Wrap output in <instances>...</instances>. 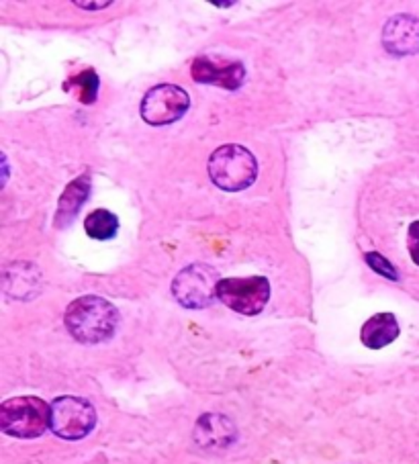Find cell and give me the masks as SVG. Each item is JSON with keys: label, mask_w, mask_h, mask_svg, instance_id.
Instances as JSON below:
<instances>
[{"label": "cell", "mask_w": 419, "mask_h": 464, "mask_svg": "<svg viewBox=\"0 0 419 464\" xmlns=\"http://www.w3.org/2000/svg\"><path fill=\"white\" fill-rule=\"evenodd\" d=\"M221 276L209 264H190L176 275L172 283L174 299L187 309H205L217 299Z\"/></svg>", "instance_id": "cell-4"}, {"label": "cell", "mask_w": 419, "mask_h": 464, "mask_svg": "<svg viewBox=\"0 0 419 464\" xmlns=\"http://www.w3.org/2000/svg\"><path fill=\"white\" fill-rule=\"evenodd\" d=\"M63 91H76L80 101L86 102V105H93L96 101V94H99V76H96L94 70H86L83 74L68 80L63 84Z\"/></svg>", "instance_id": "cell-14"}, {"label": "cell", "mask_w": 419, "mask_h": 464, "mask_svg": "<svg viewBox=\"0 0 419 464\" xmlns=\"http://www.w3.org/2000/svg\"><path fill=\"white\" fill-rule=\"evenodd\" d=\"M91 197V174H83L72 180L66 190H63L58 203V211H55V226L66 227L76 218L80 207L86 203Z\"/></svg>", "instance_id": "cell-10"}, {"label": "cell", "mask_w": 419, "mask_h": 464, "mask_svg": "<svg viewBox=\"0 0 419 464\" xmlns=\"http://www.w3.org/2000/svg\"><path fill=\"white\" fill-rule=\"evenodd\" d=\"M217 299L236 314L258 315L270 299V283L264 276L221 278Z\"/></svg>", "instance_id": "cell-6"}, {"label": "cell", "mask_w": 419, "mask_h": 464, "mask_svg": "<svg viewBox=\"0 0 419 464\" xmlns=\"http://www.w3.org/2000/svg\"><path fill=\"white\" fill-rule=\"evenodd\" d=\"M96 426L94 407L80 397H58L52 403L50 430L62 440H83Z\"/></svg>", "instance_id": "cell-5"}, {"label": "cell", "mask_w": 419, "mask_h": 464, "mask_svg": "<svg viewBox=\"0 0 419 464\" xmlns=\"http://www.w3.org/2000/svg\"><path fill=\"white\" fill-rule=\"evenodd\" d=\"M52 405L39 397H15L0 405V430L13 438H39L50 428Z\"/></svg>", "instance_id": "cell-3"}, {"label": "cell", "mask_w": 419, "mask_h": 464, "mask_svg": "<svg viewBox=\"0 0 419 464\" xmlns=\"http://www.w3.org/2000/svg\"><path fill=\"white\" fill-rule=\"evenodd\" d=\"M209 176L217 188L228 193H239L252 187L258 179V162L244 146H221L209 158Z\"/></svg>", "instance_id": "cell-2"}, {"label": "cell", "mask_w": 419, "mask_h": 464, "mask_svg": "<svg viewBox=\"0 0 419 464\" xmlns=\"http://www.w3.org/2000/svg\"><path fill=\"white\" fill-rule=\"evenodd\" d=\"M76 6H83V9H102V6H109V3H76Z\"/></svg>", "instance_id": "cell-17"}, {"label": "cell", "mask_w": 419, "mask_h": 464, "mask_svg": "<svg viewBox=\"0 0 419 464\" xmlns=\"http://www.w3.org/2000/svg\"><path fill=\"white\" fill-rule=\"evenodd\" d=\"M63 324L76 342L101 343L115 335L119 327V311L107 299L86 295V297L70 303Z\"/></svg>", "instance_id": "cell-1"}, {"label": "cell", "mask_w": 419, "mask_h": 464, "mask_svg": "<svg viewBox=\"0 0 419 464\" xmlns=\"http://www.w3.org/2000/svg\"><path fill=\"white\" fill-rule=\"evenodd\" d=\"M407 247L411 254V260H414L419 266V221L411 223L407 231Z\"/></svg>", "instance_id": "cell-16"}, {"label": "cell", "mask_w": 419, "mask_h": 464, "mask_svg": "<svg viewBox=\"0 0 419 464\" xmlns=\"http://www.w3.org/2000/svg\"><path fill=\"white\" fill-rule=\"evenodd\" d=\"M399 338V324L393 314H376L362 325L360 340L370 350H381Z\"/></svg>", "instance_id": "cell-12"}, {"label": "cell", "mask_w": 419, "mask_h": 464, "mask_svg": "<svg viewBox=\"0 0 419 464\" xmlns=\"http://www.w3.org/2000/svg\"><path fill=\"white\" fill-rule=\"evenodd\" d=\"M84 231L88 237L99 239V242H107V239L115 237L119 231L117 215L107 209H96L93 213H88L84 219Z\"/></svg>", "instance_id": "cell-13"}, {"label": "cell", "mask_w": 419, "mask_h": 464, "mask_svg": "<svg viewBox=\"0 0 419 464\" xmlns=\"http://www.w3.org/2000/svg\"><path fill=\"white\" fill-rule=\"evenodd\" d=\"M366 264L378 275H383L386 278H391V281H399V275H397V268L393 266V264L385 258L383 254L378 252H368L366 254Z\"/></svg>", "instance_id": "cell-15"}, {"label": "cell", "mask_w": 419, "mask_h": 464, "mask_svg": "<svg viewBox=\"0 0 419 464\" xmlns=\"http://www.w3.org/2000/svg\"><path fill=\"white\" fill-rule=\"evenodd\" d=\"M190 107V97L176 84H158L150 88L141 101V119L151 127H164L179 121Z\"/></svg>", "instance_id": "cell-7"}, {"label": "cell", "mask_w": 419, "mask_h": 464, "mask_svg": "<svg viewBox=\"0 0 419 464\" xmlns=\"http://www.w3.org/2000/svg\"><path fill=\"white\" fill-rule=\"evenodd\" d=\"M195 440L203 448H223L236 440V428L223 415L207 413L199 420L195 428Z\"/></svg>", "instance_id": "cell-11"}, {"label": "cell", "mask_w": 419, "mask_h": 464, "mask_svg": "<svg viewBox=\"0 0 419 464\" xmlns=\"http://www.w3.org/2000/svg\"><path fill=\"white\" fill-rule=\"evenodd\" d=\"M385 50L397 58L419 52V19L414 14H395L383 29Z\"/></svg>", "instance_id": "cell-9"}, {"label": "cell", "mask_w": 419, "mask_h": 464, "mask_svg": "<svg viewBox=\"0 0 419 464\" xmlns=\"http://www.w3.org/2000/svg\"><path fill=\"white\" fill-rule=\"evenodd\" d=\"M192 80L199 84H213L225 91H238L246 82V66L239 60L219 62L200 55L190 66Z\"/></svg>", "instance_id": "cell-8"}]
</instances>
